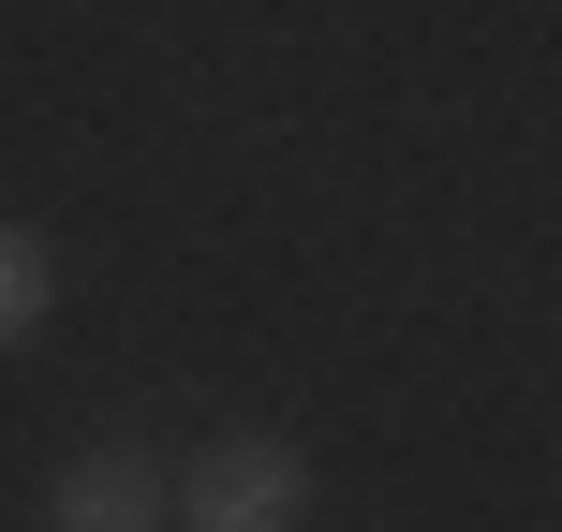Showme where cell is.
Here are the masks:
<instances>
[{
	"mask_svg": "<svg viewBox=\"0 0 562 532\" xmlns=\"http://www.w3.org/2000/svg\"><path fill=\"white\" fill-rule=\"evenodd\" d=\"M311 459L281 429H207L193 474H178V532H311Z\"/></svg>",
	"mask_w": 562,
	"mask_h": 532,
	"instance_id": "1",
	"label": "cell"
},
{
	"mask_svg": "<svg viewBox=\"0 0 562 532\" xmlns=\"http://www.w3.org/2000/svg\"><path fill=\"white\" fill-rule=\"evenodd\" d=\"M45 532H178V488L134 444H75L59 488H45Z\"/></svg>",
	"mask_w": 562,
	"mask_h": 532,
	"instance_id": "2",
	"label": "cell"
},
{
	"mask_svg": "<svg viewBox=\"0 0 562 532\" xmlns=\"http://www.w3.org/2000/svg\"><path fill=\"white\" fill-rule=\"evenodd\" d=\"M45 326H59V237H45V223H15V237H0V340L30 355Z\"/></svg>",
	"mask_w": 562,
	"mask_h": 532,
	"instance_id": "3",
	"label": "cell"
}]
</instances>
